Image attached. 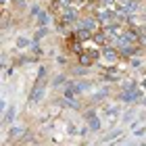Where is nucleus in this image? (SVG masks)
<instances>
[{
  "label": "nucleus",
  "mask_w": 146,
  "mask_h": 146,
  "mask_svg": "<svg viewBox=\"0 0 146 146\" xmlns=\"http://www.w3.org/2000/svg\"><path fill=\"white\" fill-rule=\"evenodd\" d=\"M46 88H48V79H46V67H40L38 77H36V84H34V88H31L29 102H40V100H42Z\"/></svg>",
  "instance_id": "1"
},
{
  "label": "nucleus",
  "mask_w": 146,
  "mask_h": 146,
  "mask_svg": "<svg viewBox=\"0 0 146 146\" xmlns=\"http://www.w3.org/2000/svg\"><path fill=\"white\" fill-rule=\"evenodd\" d=\"M58 21L61 23H65V25H71V23H77L79 21V13H77V9L75 6H65V9L58 13Z\"/></svg>",
  "instance_id": "2"
},
{
  "label": "nucleus",
  "mask_w": 146,
  "mask_h": 146,
  "mask_svg": "<svg viewBox=\"0 0 146 146\" xmlns=\"http://www.w3.org/2000/svg\"><path fill=\"white\" fill-rule=\"evenodd\" d=\"M100 56H102L104 61H107V63L111 65V67H115V65H117V61L121 58V52H119V50H117L113 44H107V46H102Z\"/></svg>",
  "instance_id": "3"
},
{
  "label": "nucleus",
  "mask_w": 146,
  "mask_h": 146,
  "mask_svg": "<svg viewBox=\"0 0 146 146\" xmlns=\"http://www.w3.org/2000/svg\"><path fill=\"white\" fill-rule=\"evenodd\" d=\"M100 56V52L98 50H84V52H79L77 54V61H79V67H92V65L96 63V58Z\"/></svg>",
  "instance_id": "4"
},
{
  "label": "nucleus",
  "mask_w": 146,
  "mask_h": 146,
  "mask_svg": "<svg viewBox=\"0 0 146 146\" xmlns=\"http://www.w3.org/2000/svg\"><path fill=\"white\" fill-rule=\"evenodd\" d=\"M77 25H82V27L90 29L92 34H96V31H100V29H102V25H100V21L96 19L94 13H92V15H88V17H82V19L77 21Z\"/></svg>",
  "instance_id": "5"
},
{
  "label": "nucleus",
  "mask_w": 146,
  "mask_h": 146,
  "mask_svg": "<svg viewBox=\"0 0 146 146\" xmlns=\"http://www.w3.org/2000/svg\"><path fill=\"white\" fill-rule=\"evenodd\" d=\"M140 96H142V90H138L134 86V88L123 90L121 96H119V100H123V102H138V100H140Z\"/></svg>",
  "instance_id": "6"
},
{
  "label": "nucleus",
  "mask_w": 146,
  "mask_h": 146,
  "mask_svg": "<svg viewBox=\"0 0 146 146\" xmlns=\"http://www.w3.org/2000/svg\"><path fill=\"white\" fill-rule=\"evenodd\" d=\"M86 119H88V129H90V131H100L102 123H100V119L94 115V111H88V113H86Z\"/></svg>",
  "instance_id": "7"
},
{
  "label": "nucleus",
  "mask_w": 146,
  "mask_h": 146,
  "mask_svg": "<svg viewBox=\"0 0 146 146\" xmlns=\"http://www.w3.org/2000/svg\"><path fill=\"white\" fill-rule=\"evenodd\" d=\"M73 36H75L79 42H86V40H90V38H94V34H92L90 29H86L82 27V25H77V29H73Z\"/></svg>",
  "instance_id": "8"
},
{
  "label": "nucleus",
  "mask_w": 146,
  "mask_h": 146,
  "mask_svg": "<svg viewBox=\"0 0 146 146\" xmlns=\"http://www.w3.org/2000/svg\"><path fill=\"white\" fill-rule=\"evenodd\" d=\"M25 134H27V129L21 127V125H13V127L9 129V138H11V140H17V138H21Z\"/></svg>",
  "instance_id": "9"
},
{
  "label": "nucleus",
  "mask_w": 146,
  "mask_h": 146,
  "mask_svg": "<svg viewBox=\"0 0 146 146\" xmlns=\"http://www.w3.org/2000/svg\"><path fill=\"white\" fill-rule=\"evenodd\" d=\"M36 17H38V23H40V27H44V25H46V23L50 21V15H48V13H46V11H40V13H38Z\"/></svg>",
  "instance_id": "10"
},
{
  "label": "nucleus",
  "mask_w": 146,
  "mask_h": 146,
  "mask_svg": "<svg viewBox=\"0 0 146 146\" xmlns=\"http://www.w3.org/2000/svg\"><path fill=\"white\" fill-rule=\"evenodd\" d=\"M15 115H17V111H15V107L6 109V115H4V123H11L13 119H15Z\"/></svg>",
  "instance_id": "11"
},
{
  "label": "nucleus",
  "mask_w": 146,
  "mask_h": 146,
  "mask_svg": "<svg viewBox=\"0 0 146 146\" xmlns=\"http://www.w3.org/2000/svg\"><path fill=\"white\" fill-rule=\"evenodd\" d=\"M17 46H19V48H27V46H31V40H27V38H17Z\"/></svg>",
  "instance_id": "12"
},
{
  "label": "nucleus",
  "mask_w": 146,
  "mask_h": 146,
  "mask_svg": "<svg viewBox=\"0 0 146 146\" xmlns=\"http://www.w3.org/2000/svg\"><path fill=\"white\" fill-rule=\"evenodd\" d=\"M129 65H131V67H134V69L142 67V58H136V56H131V58H129Z\"/></svg>",
  "instance_id": "13"
},
{
  "label": "nucleus",
  "mask_w": 146,
  "mask_h": 146,
  "mask_svg": "<svg viewBox=\"0 0 146 146\" xmlns=\"http://www.w3.org/2000/svg\"><path fill=\"white\" fill-rule=\"evenodd\" d=\"M46 34H48V31H46V27H40V31H36V38H34V40H40V38H44Z\"/></svg>",
  "instance_id": "14"
},
{
  "label": "nucleus",
  "mask_w": 146,
  "mask_h": 146,
  "mask_svg": "<svg viewBox=\"0 0 146 146\" xmlns=\"http://www.w3.org/2000/svg\"><path fill=\"white\" fill-rule=\"evenodd\" d=\"M65 79H67L65 75H56V79H54V82H52V86H61V84L65 82Z\"/></svg>",
  "instance_id": "15"
},
{
  "label": "nucleus",
  "mask_w": 146,
  "mask_h": 146,
  "mask_svg": "<svg viewBox=\"0 0 146 146\" xmlns=\"http://www.w3.org/2000/svg\"><path fill=\"white\" fill-rule=\"evenodd\" d=\"M115 113H117V107H109V109H107V115H109V117H113Z\"/></svg>",
  "instance_id": "16"
},
{
  "label": "nucleus",
  "mask_w": 146,
  "mask_h": 146,
  "mask_svg": "<svg viewBox=\"0 0 146 146\" xmlns=\"http://www.w3.org/2000/svg\"><path fill=\"white\" fill-rule=\"evenodd\" d=\"M25 0H13V4H23Z\"/></svg>",
  "instance_id": "17"
}]
</instances>
